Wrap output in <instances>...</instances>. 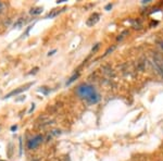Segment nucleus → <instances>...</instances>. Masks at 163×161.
<instances>
[{
  "instance_id": "1",
  "label": "nucleus",
  "mask_w": 163,
  "mask_h": 161,
  "mask_svg": "<svg viewBox=\"0 0 163 161\" xmlns=\"http://www.w3.org/2000/svg\"><path fill=\"white\" fill-rule=\"evenodd\" d=\"M75 93H76V95L82 100H84L88 104H96L100 100V95L98 94V91H96V88L93 87V85L89 84L78 85Z\"/></svg>"
},
{
  "instance_id": "2",
  "label": "nucleus",
  "mask_w": 163,
  "mask_h": 161,
  "mask_svg": "<svg viewBox=\"0 0 163 161\" xmlns=\"http://www.w3.org/2000/svg\"><path fill=\"white\" fill-rule=\"evenodd\" d=\"M41 141H43V136L41 135H36L35 137L30 138L28 143H27V148L30 149V150H33L35 148H37L41 144Z\"/></svg>"
},
{
  "instance_id": "3",
  "label": "nucleus",
  "mask_w": 163,
  "mask_h": 161,
  "mask_svg": "<svg viewBox=\"0 0 163 161\" xmlns=\"http://www.w3.org/2000/svg\"><path fill=\"white\" fill-rule=\"evenodd\" d=\"M32 85H33V83H28V84L24 85V86H21V87H19L17 89H14V91H12L11 93H9L8 95H6V96H4V99H6V98H10V97H12V96H15V95L21 94V93H22V91H27V89H28V87H30Z\"/></svg>"
},
{
  "instance_id": "4",
  "label": "nucleus",
  "mask_w": 163,
  "mask_h": 161,
  "mask_svg": "<svg viewBox=\"0 0 163 161\" xmlns=\"http://www.w3.org/2000/svg\"><path fill=\"white\" fill-rule=\"evenodd\" d=\"M99 17H100V14L99 13H93L91 17L87 20V22H86V24L88 25V26H93L95 24L99 21Z\"/></svg>"
},
{
  "instance_id": "5",
  "label": "nucleus",
  "mask_w": 163,
  "mask_h": 161,
  "mask_svg": "<svg viewBox=\"0 0 163 161\" xmlns=\"http://www.w3.org/2000/svg\"><path fill=\"white\" fill-rule=\"evenodd\" d=\"M78 77H80V73H74L73 75H72V76H71L70 78H69V80L67 82V85H71V84H72V83L74 82V80H77Z\"/></svg>"
},
{
  "instance_id": "6",
  "label": "nucleus",
  "mask_w": 163,
  "mask_h": 161,
  "mask_svg": "<svg viewBox=\"0 0 163 161\" xmlns=\"http://www.w3.org/2000/svg\"><path fill=\"white\" fill-rule=\"evenodd\" d=\"M43 12V8H34V9H32V10L30 11V13L32 14V15H38V14H40Z\"/></svg>"
},
{
  "instance_id": "7",
  "label": "nucleus",
  "mask_w": 163,
  "mask_h": 161,
  "mask_svg": "<svg viewBox=\"0 0 163 161\" xmlns=\"http://www.w3.org/2000/svg\"><path fill=\"white\" fill-rule=\"evenodd\" d=\"M64 10V9H63ZM62 10V11H63ZM61 11H52V12H51V13H49L48 14V15H47L46 17V19H48V17H50V19H51V17H56V15H58V14L60 13Z\"/></svg>"
},
{
  "instance_id": "8",
  "label": "nucleus",
  "mask_w": 163,
  "mask_h": 161,
  "mask_svg": "<svg viewBox=\"0 0 163 161\" xmlns=\"http://www.w3.org/2000/svg\"><path fill=\"white\" fill-rule=\"evenodd\" d=\"M23 24H24V21L22 20V19H20V20L17 21V23L14 24V26H15V27H19V28H20V27L22 26V25H23Z\"/></svg>"
},
{
  "instance_id": "9",
  "label": "nucleus",
  "mask_w": 163,
  "mask_h": 161,
  "mask_svg": "<svg viewBox=\"0 0 163 161\" xmlns=\"http://www.w3.org/2000/svg\"><path fill=\"white\" fill-rule=\"evenodd\" d=\"M46 88L47 87H41V88H40V91H43L45 95H47L48 93H49V89H46Z\"/></svg>"
},
{
  "instance_id": "10",
  "label": "nucleus",
  "mask_w": 163,
  "mask_h": 161,
  "mask_svg": "<svg viewBox=\"0 0 163 161\" xmlns=\"http://www.w3.org/2000/svg\"><path fill=\"white\" fill-rule=\"evenodd\" d=\"M20 156H22V138L20 137Z\"/></svg>"
},
{
  "instance_id": "11",
  "label": "nucleus",
  "mask_w": 163,
  "mask_h": 161,
  "mask_svg": "<svg viewBox=\"0 0 163 161\" xmlns=\"http://www.w3.org/2000/svg\"><path fill=\"white\" fill-rule=\"evenodd\" d=\"M17 125H12V126H11V131L12 132L17 131Z\"/></svg>"
},
{
  "instance_id": "12",
  "label": "nucleus",
  "mask_w": 163,
  "mask_h": 161,
  "mask_svg": "<svg viewBox=\"0 0 163 161\" xmlns=\"http://www.w3.org/2000/svg\"><path fill=\"white\" fill-rule=\"evenodd\" d=\"M57 51V49H53L52 51H49V54H48V56H53L54 54V52Z\"/></svg>"
},
{
  "instance_id": "13",
  "label": "nucleus",
  "mask_w": 163,
  "mask_h": 161,
  "mask_svg": "<svg viewBox=\"0 0 163 161\" xmlns=\"http://www.w3.org/2000/svg\"><path fill=\"white\" fill-rule=\"evenodd\" d=\"M2 10H4V4H2V2H0V13L2 12Z\"/></svg>"
},
{
  "instance_id": "14",
  "label": "nucleus",
  "mask_w": 163,
  "mask_h": 161,
  "mask_svg": "<svg viewBox=\"0 0 163 161\" xmlns=\"http://www.w3.org/2000/svg\"><path fill=\"white\" fill-rule=\"evenodd\" d=\"M111 8H112V4H106V10H109V9H111Z\"/></svg>"
},
{
  "instance_id": "15",
  "label": "nucleus",
  "mask_w": 163,
  "mask_h": 161,
  "mask_svg": "<svg viewBox=\"0 0 163 161\" xmlns=\"http://www.w3.org/2000/svg\"><path fill=\"white\" fill-rule=\"evenodd\" d=\"M34 109H35V104H32V107H30V111H28V113H30V112H32V111L34 110Z\"/></svg>"
},
{
  "instance_id": "16",
  "label": "nucleus",
  "mask_w": 163,
  "mask_h": 161,
  "mask_svg": "<svg viewBox=\"0 0 163 161\" xmlns=\"http://www.w3.org/2000/svg\"><path fill=\"white\" fill-rule=\"evenodd\" d=\"M99 45H100V44H97V45H96V47H95V48H93V51H96L97 49H98V48H99Z\"/></svg>"
},
{
  "instance_id": "17",
  "label": "nucleus",
  "mask_w": 163,
  "mask_h": 161,
  "mask_svg": "<svg viewBox=\"0 0 163 161\" xmlns=\"http://www.w3.org/2000/svg\"><path fill=\"white\" fill-rule=\"evenodd\" d=\"M162 48H163V44H162Z\"/></svg>"
},
{
  "instance_id": "18",
  "label": "nucleus",
  "mask_w": 163,
  "mask_h": 161,
  "mask_svg": "<svg viewBox=\"0 0 163 161\" xmlns=\"http://www.w3.org/2000/svg\"><path fill=\"white\" fill-rule=\"evenodd\" d=\"M0 161H2V160H0Z\"/></svg>"
}]
</instances>
